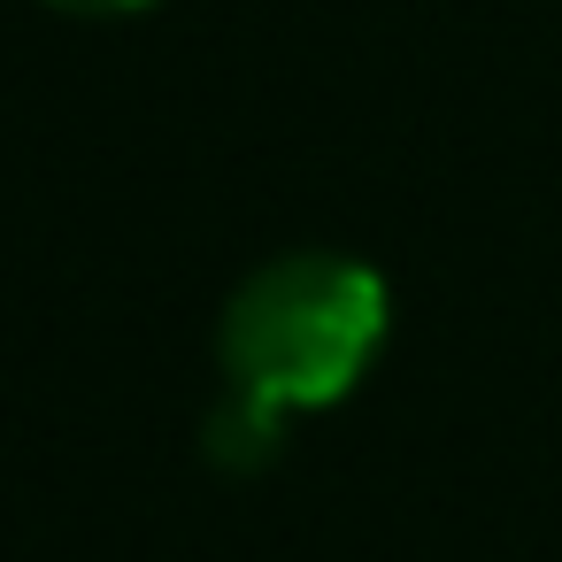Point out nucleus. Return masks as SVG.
Wrapping results in <instances>:
<instances>
[{
	"instance_id": "f257e3e1",
	"label": "nucleus",
	"mask_w": 562,
	"mask_h": 562,
	"mask_svg": "<svg viewBox=\"0 0 562 562\" xmlns=\"http://www.w3.org/2000/svg\"><path fill=\"white\" fill-rule=\"evenodd\" d=\"M385 331L393 293L362 255L293 247L232 285L216 316V370L278 416H324L378 370Z\"/></svg>"
},
{
	"instance_id": "f03ea898",
	"label": "nucleus",
	"mask_w": 562,
	"mask_h": 562,
	"mask_svg": "<svg viewBox=\"0 0 562 562\" xmlns=\"http://www.w3.org/2000/svg\"><path fill=\"white\" fill-rule=\"evenodd\" d=\"M285 424H293V416H278L270 401H255V393L224 385V393H216V408L201 416V454H209V470H224V477H255V470H270V462H278Z\"/></svg>"
},
{
	"instance_id": "7ed1b4c3",
	"label": "nucleus",
	"mask_w": 562,
	"mask_h": 562,
	"mask_svg": "<svg viewBox=\"0 0 562 562\" xmlns=\"http://www.w3.org/2000/svg\"><path fill=\"white\" fill-rule=\"evenodd\" d=\"M47 16H78V24H109V16H139L155 0H40Z\"/></svg>"
}]
</instances>
